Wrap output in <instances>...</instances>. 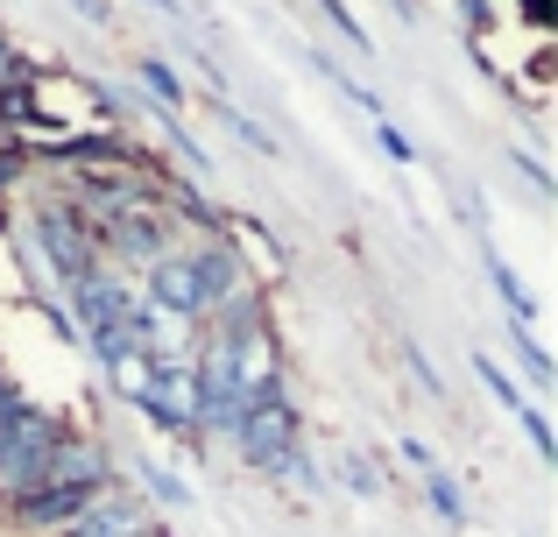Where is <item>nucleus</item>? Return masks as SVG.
Returning <instances> with one entry per match:
<instances>
[{
	"label": "nucleus",
	"mask_w": 558,
	"mask_h": 537,
	"mask_svg": "<svg viewBox=\"0 0 558 537\" xmlns=\"http://www.w3.org/2000/svg\"><path fill=\"white\" fill-rule=\"evenodd\" d=\"M142 276H149V297H142V304L163 312V318H178V326L219 318L227 304H241L247 290H262L255 276H241V255H233L227 241H205V248H191V255L170 248L163 263H149Z\"/></svg>",
	"instance_id": "1"
},
{
	"label": "nucleus",
	"mask_w": 558,
	"mask_h": 537,
	"mask_svg": "<svg viewBox=\"0 0 558 537\" xmlns=\"http://www.w3.org/2000/svg\"><path fill=\"white\" fill-rule=\"evenodd\" d=\"M198 389H219V396L233 403H262L283 389V346H276V326L269 312L262 318H241V326H213V340H205L198 354Z\"/></svg>",
	"instance_id": "2"
},
{
	"label": "nucleus",
	"mask_w": 558,
	"mask_h": 537,
	"mask_svg": "<svg viewBox=\"0 0 558 537\" xmlns=\"http://www.w3.org/2000/svg\"><path fill=\"white\" fill-rule=\"evenodd\" d=\"M227 439H233V453H241L247 467H262V474H290V481H304V488L326 481V474L304 460V446H298V403H290L283 389L262 396V403H247L241 425H233Z\"/></svg>",
	"instance_id": "3"
},
{
	"label": "nucleus",
	"mask_w": 558,
	"mask_h": 537,
	"mask_svg": "<svg viewBox=\"0 0 558 537\" xmlns=\"http://www.w3.org/2000/svg\"><path fill=\"white\" fill-rule=\"evenodd\" d=\"M57 446H64V425L43 403H22L14 389H0V488L8 496H22L50 474Z\"/></svg>",
	"instance_id": "4"
},
{
	"label": "nucleus",
	"mask_w": 558,
	"mask_h": 537,
	"mask_svg": "<svg viewBox=\"0 0 558 537\" xmlns=\"http://www.w3.org/2000/svg\"><path fill=\"white\" fill-rule=\"evenodd\" d=\"M36 255L50 263L57 283H78L85 269H99V234L71 198H43L36 206Z\"/></svg>",
	"instance_id": "5"
},
{
	"label": "nucleus",
	"mask_w": 558,
	"mask_h": 537,
	"mask_svg": "<svg viewBox=\"0 0 558 537\" xmlns=\"http://www.w3.org/2000/svg\"><path fill=\"white\" fill-rule=\"evenodd\" d=\"M93 234H99V255H121L128 269H149V263L170 255V234H178V227H170V212L156 206V198H135V206L107 212Z\"/></svg>",
	"instance_id": "6"
},
{
	"label": "nucleus",
	"mask_w": 558,
	"mask_h": 537,
	"mask_svg": "<svg viewBox=\"0 0 558 537\" xmlns=\"http://www.w3.org/2000/svg\"><path fill=\"white\" fill-rule=\"evenodd\" d=\"M142 417L163 425L170 439H198V375H191V361H156V382H149Z\"/></svg>",
	"instance_id": "7"
},
{
	"label": "nucleus",
	"mask_w": 558,
	"mask_h": 537,
	"mask_svg": "<svg viewBox=\"0 0 558 537\" xmlns=\"http://www.w3.org/2000/svg\"><path fill=\"white\" fill-rule=\"evenodd\" d=\"M93 496H99V488H85V481H36V488H22V496H8V516L22 530H57V537H64Z\"/></svg>",
	"instance_id": "8"
},
{
	"label": "nucleus",
	"mask_w": 558,
	"mask_h": 537,
	"mask_svg": "<svg viewBox=\"0 0 558 537\" xmlns=\"http://www.w3.org/2000/svg\"><path fill=\"white\" fill-rule=\"evenodd\" d=\"M64 537H156V516L142 510L135 496H113V488H99Z\"/></svg>",
	"instance_id": "9"
},
{
	"label": "nucleus",
	"mask_w": 558,
	"mask_h": 537,
	"mask_svg": "<svg viewBox=\"0 0 558 537\" xmlns=\"http://www.w3.org/2000/svg\"><path fill=\"white\" fill-rule=\"evenodd\" d=\"M107 382H113V396H121V403H135V411H142V403H149V382H156V354H149V346L113 354L107 361Z\"/></svg>",
	"instance_id": "10"
},
{
	"label": "nucleus",
	"mask_w": 558,
	"mask_h": 537,
	"mask_svg": "<svg viewBox=\"0 0 558 537\" xmlns=\"http://www.w3.org/2000/svg\"><path fill=\"white\" fill-rule=\"evenodd\" d=\"M488 283H495V297L509 304V318L517 326H537V304H531V290H523V276L502 263V255H488Z\"/></svg>",
	"instance_id": "11"
},
{
	"label": "nucleus",
	"mask_w": 558,
	"mask_h": 537,
	"mask_svg": "<svg viewBox=\"0 0 558 537\" xmlns=\"http://www.w3.org/2000/svg\"><path fill=\"white\" fill-rule=\"evenodd\" d=\"M227 248H233V255L247 248V255H255V269H262V276H276V269H283V248H276V241L262 234L255 220H227Z\"/></svg>",
	"instance_id": "12"
},
{
	"label": "nucleus",
	"mask_w": 558,
	"mask_h": 537,
	"mask_svg": "<svg viewBox=\"0 0 558 537\" xmlns=\"http://www.w3.org/2000/svg\"><path fill=\"white\" fill-rule=\"evenodd\" d=\"M474 375H481V382H488V396L502 403L509 417H517L523 403H531V396H523V389H517V375H509V368H502V361H495V354H474Z\"/></svg>",
	"instance_id": "13"
},
{
	"label": "nucleus",
	"mask_w": 558,
	"mask_h": 537,
	"mask_svg": "<svg viewBox=\"0 0 558 537\" xmlns=\"http://www.w3.org/2000/svg\"><path fill=\"white\" fill-rule=\"evenodd\" d=\"M142 481H149V496L163 502V510H191V502H198V496H191V481H184V474H170L163 460H142Z\"/></svg>",
	"instance_id": "14"
},
{
	"label": "nucleus",
	"mask_w": 558,
	"mask_h": 537,
	"mask_svg": "<svg viewBox=\"0 0 558 537\" xmlns=\"http://www.w3.org/2000/svg\"><path fill=\"white\" fill-rule=\"evenodd\" d=\"M135 71H142V85L163 99V113H178V107H184V78H178V64H163V57H142Z\"/></svg>",
	"instance_id": "15"
},
{
	"label": "nucleus",
	"mask_w": 558,
	"mask_h": 537,
	"mask_svg": "<svg viewBox=\"0 0 558 537\" xmlns=\"http://www.w3.org/2000/svg\"><path fill=\"white\" fill-rule=\"evenodd\" d=\"M509 346H517V361H523V375H531V382L537 389H545L551 382V354H545V346H537V326H509Z\"/></svg>",
	"instance_id": "16"
},
{
	"label": "nucleus",
	"mask_w": 558,
	"mask_h": 537,
	"mask_svg": "<svg viewBox=\"0 0 558 537\" xmlns=\"http://www.w3.org/2000/svg\"><path fill=\"white\" fill-rule=\"evenodd\" d=\"M424 496H432V510L446 516V524H466V496L452 474H424Z\"/></svg>",
	"instance_id": "17"
},
{
	"label": "nucleus",
	"mask_w": 558,
	"mask_h": 537,
	"mask_svg": "<svg viewBox=\"0 0 558 537\" xmlns=\"http://www.w3.org/2000/svg\"><path fill=\"white\" fill-rule=\"evenodd\" d=\"M517 425H523V439L537 446V460H558V439H551V425H545V411H537V403H523Z\"/></svg>",
	"instance_id": "18"
},
{
	"label": "nucleus",
	"mask_w": 558,
	"mask_h": 537,
	"mask_svg": "<svg viewBox=\"0 0 558 537\" xmlns=\"http://www.w3.org/2000/svg\"><path fill=\"white\" fill-rule=\"evenodd\" d=\"M219 121H227V127H233V135H241V142H247V149H262V156H276V135H262V127H255V121H247V113H241V107H227V99H219Z\"/></svg>",
	"instance_id": "19"
},
{
	"label": "nucleus",
	"mask_w": 558,
	"mask_h": 537,
	"mask_svg": "<svg viewBox=\"0 0 558 537\" xmlns=\"http://www.w3.org/2000/svg\"><path fill=\"white\" fill-rule=\"evenodd\" d=\"M318 14H326V22H332V28H340V36H347V42H354V50H368V28H361V22H354V8H347V0H318Z\"/></svg>",
	"instance_id": "20"
},
{
	"label": "nucleus",
	"mask_w": 558,
	"mask_h": 537,
	"mask_svg": "<svg viewBox=\"0 0 558 537\" xmlns=\"http://www.w3.org/2000/svg\"><path fill=\"white\" fill-rule=\"evenodd\" d=\"M340 481L354 488V496H381V474H375L361 453H347V460H340Z\"/></svg>",
	"instance_id": "21"
},
{
	"label": "nucleus",
	"mask_w": 558,
	"mask_h": 537,
	"mask_svg": "<svg viewBox=\"0 0 558 537\" xmlns=\"http://www.w3.org/2000/svg\"><path fill=\"white\" fill-rule=\"evenodd\" d=\"M375 142H381V149L396 156V163H417V142H410V135H403L396 121H375Z\"/></svg>",
	"instance_id": "22"
},
{
	"label": "nucleus",
	"mask_w": 558,
	"mask_h": 537,
	"mask_svg": "<svg viewBox=\"0 0 558 537\" xmlns=\"http://www.w3.org/2000/svg\"><path fill=\"white\" fill-rule=\"evenodd\" d=\"M509 163H517L523 178H531V192H537V198H551V178H545V163H537L531 149H509Z\"/></svg>",
	"instance_id": "23"
},
{
	"label": "nucleus",
	"mask_w": 558,
	"mask_h": 537,
	"mask_svg": "<svg viewBox=\"0 0 558 537\" xmlns=\"http://www.w3.org/2000/svg\"><path fill=\"white\" fill-rule=\"evenodd\" d=\"M403 361H410V375H417V382H424V389H432V396H446V382H438V375H432V361H424V354H417V346H403Z\"/></svg>",
	"instance_id": "24"
},
{
	"label": "nucleus",
	"mask_w": 558,
	"mask_h": 537,
	"mask_svg": "<svg viewBox=\"0 0 558 537\" xmlns=\"http://www.w3.org/2000/svg\"><path fill=\"white\" fill-rule=\"evenodd\" d=\"M396 453H403V460H410V467H417V474H438V460H432V446H424V439H403V446H396Z\"/></svg>",
	"instance_id": "25"
},
{
	"label": "nucleus",
	"mask_w": 558,
	"mask_h": 537,
	"mask_svg": "<svg viewBox=\"0 0 558 537\" xmlns=\"http://www.w3.org/2000/svg\"><path fill=\"white\" fill-rule=\"evenodd\" d=\"M71 8H78L93 28H107V22H113V0H71Z\"/></svg>",
	"instance_id": "26"
},
{
	"label": "nucleus",
	"mask_w": 558,
	"mask_h": 537,
	"mask_svg": "<svg viewBox=\"0 0 558 537\" xmlns=\"http://www.w3.org/2000/svg\"><path fill=\"white\" fill-rule=\"evenodd\" d=\"M460 14H466V28H474V36L495 22V8H488V0H460Z\"/></svg>",
	"instance_id": "27"
},
{
	"label": "nucleus",
	"mask_w": 558,
	"mask_h": 537,
	"mask_svg": "<svg viewBox=\"0 0 558 537\" xmlns=\"http://www.w3.org/2000/svg\"><path fill=\"white\" fill-rule=\"evenodd\" d=\"M523 22H537V28H545V22H551V0H523Z\"/></svg>",
	"instance_id": "28"
},
{
	"label": "nucleus",
	"mask_w": 558,
	"mask_h": 537,
	"mask_svg": "<svg viewBox=\"0 0 558 537\" xmlns=\"http://www.w3.org/2000/svg\"><path fill=\"white\" fill-rule=\"evenodd\" d=\"M149 8H163V14H178V0H149Z\"/></svg>",
	"instance_id": "29"
},
{
	"label": "nucleus",
	"mask_w": 558,
	"mask_h": 537,
	"mask_svg": "<svg viewBox=\"0 0 558 537\" xmlns=\"http://www.w3.org/2000/svg\"><path fill=\"white\" fill-rule=\"evenodd\" d=\"M0 42H8V36H0Z\"/></svg>",
	"instance_id": "30"
}]
</instances>
